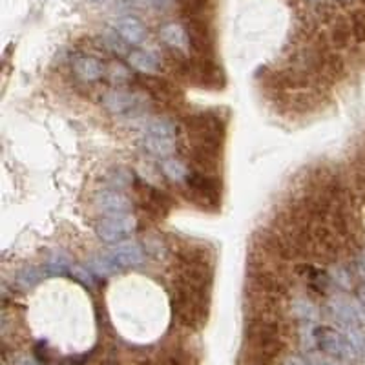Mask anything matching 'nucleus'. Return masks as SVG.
<instances>
[{
	"instance_id": "obj_34",
	"label": "nucleus",
	"mask_w": 365,
	"mask_h": 365,
	"mask_svg": "<svg viewBox=\"0 0 365 365\" xmlns=\"http://www.w3.org/2000/svg\"><path fill=\"white\" fill-rule=\"evenodd\" d=\"M341 2H349V0H341Z\"/></svg>"
},
{
	"instance_id": "obj_27",
	"label": "nucleus",
	"mask_w": 365,
	"mask_h": 365,
	"mask_svg": "<svg viewBox=\"0 0 365 365\" xmlns=\"http://www.w3.org/2000/svg\"><path fill=\"white\" fill-rule=\"evenodd\" d=\"M37 281H39V272H37V270L28 269V270H24L22 274H20V283H24L26 287L35 285Z\"/></svg>"
},
{
	"instance_id": "obj_11",
	"label": "nucleus",
	"mask_w": 365,
	"mask_h": 365,
	"mask_svg": "<svg viewBox=\"0 0 365 365\" xmlns=\"http://www.w3.org/2000/svg\"><path fill=\"white\" fill-rule=\"evenodd\" d=\"M103 105L108 112L116 114V116H125V114H135L141 110L143 100L137 94L132 91H123V90H114L108 91L103 97Z\"/></svg>"
},
{
	"instance_id": "obj_18",
	"label": "nucleus",
	"mask_w": 365,
	"mask_h": 365,
	"mask_svg": "<svg viewBox=\"0 0 365 365\" xmlns=\"http://www.w3.org/2000/svg\"><path fill=\"white\" fill-rule=\"evenodd\" d=\"M353 40V30L350 22L346 19H338L332 22L329 31V42L335 50H346Z\"/></svg>"
},
{
	"instance_id": "obj_25",
	"label": "nucleus",
	"mask_w": 365,
	"mask_h": 365,
	"mask_svg": "<svg viewBox=\"0 0 365 365\" xmlns=\"http://www.w3.org/2000/svg\"><path fill=\"white\" fill-rule=\"evenodd\" d=\"M103 40H105L106 48H110L112 51H116V53H126V42L116 30L105 31Z\"/></svg>"
},
{
	"instance_id": "obj_22",
	"label": "nucleus",
	"mask_w": 365,
	"mask_h": 365,
	"mask_svg": "<svg viewBox=\"0 0 365 365\" xmlns=\"http://www.w3.org/2000/svg\"><path fill=\"white\" fill-rule=\"evenodd\" d=\"M145 148L157 157H166L174 152V139H159V137H145Z\"/></svg>"
},
{
	"instance_id": "obj_31",
	"label": "nucleus",
	"mask_w": 365,
	"mask_h": 365,
	"mask_svg": "<svg viewBox=\"0 0 365 365\" xmlns=\"http://www.w3.org/2000/svg\"><path fill=\"white\" fill-rule=\"evenodd\" d=\"M358 269H360L362 276L365 278V252L360 256V260H358Z\"/></svg>"
},
{
	"instance_id": "obj_20",
	"label": "nucleus",
	"mask_w": 365,
	"mask_h": 365,
	"mask_svg": "<svg viewBox=\"0 0 365 365\" xmlns=\"http://www.w3.org/2000/svg\"><path fill=\"white\" fill-rule=\"evenodd\" d=\"M145 137H159V139H174L175 126L168 119L155 117L145 125Z\"/></svg>"
},
{
	"instance_id": "obj_14",
	"label": "nucleus",
	"mask_w": 365,
	"mask_h": 365,
	"mask_svg": "<svg viewBox=\"0 0 365 365\" xmlns=\"http://www.w3.org/2000/svg\"><path fill=\"white\" fill-rule=\"evenodd\" d=\"M252 281L267 296H276L278 298V296H283L287 292V283L283 281V278L272 272V270L258 269L252 274Z\"/></svg>"
},
{
	"instance_id": "obj_24",
	"label": "nucleus",
	"mask_w": 365,
	"mask_h": 365,
	"mask_svg": "<svg viewBox=\"0 0 365 365\" xmlns=\"http://www.w3.org/2000/svg\"><path fill=\"white\" fill-rule=\"evenodd\" d=\"M294 312L303 323H307V326H310V323L316 320V314H318V312H316V307L307 300H296Z\"/></svg>"
},
{
	"instance_id": "obj_6",
	"label": "nucleus",
	"mask_w": 365,
	"mask_h": 365,
	"mask_svg": "<svg viewBox=\"0 0 365 365\" xmlns=\"http://www.w3.org/2000/svg\"><path fill=\"white\" fill-rule=\"evenodd\" d=\"M314 341L326 355L338 358V360H347L356 356L355 349L350 346L347 335L340 330L330 329V327H318L314 329Z\"/></svg>"
},
{
	"instance_id": "obj_30",
	"label": "nucleus",
	"mask_w": 365,
	"mask_h": 365,
	"mask_svg": "<svg viewBox=\"0 0 365 365\" xmlns=\"http://www.w3.org/2000/svg\"><path fill=\"white\" fill-rule=\"evenodd\" d=\"M307 362H309V365H336L335 362L327 360V358H314V356H309Z\"/></svg>"
},
{
	"instance_id": "obj_2",
	"label": "nucleus",
	"mask_w": 365,
	"mask_h": 365,
	"mask_svg": "<svg viewBox=\"0 0 365 365\" xmlns=\"http://www.w3.org/2000/svg\"><path fill=\"white\" fill-rule=\"evenodd\" d=\"M145 250L137 241H121L112 247L105 256L96 260V270L99 274H108L119 269H134L143 265Z\"/></svg>"
},
{
	"instance_id": "obj_15",
	"label": "nucleus",
	"mask_w": 365,
	"mask_h": 365,
	"mask_svg": "<svg viewBox=\"0 0 365 365\" xmlns=\"http://www.w3.org/2000/svg\"><path fill=\"white\" fill-rule=\"evenodd\" d=\"M73 71L79 79L86 80V82H94V80H99L105 73V66L99 59L91 55H86V53H80L73 59Z\"/></svg>"
},
{
	"instance_id": "obj_19",
	"label": "nucleus",
	"mask_w": 365,
	"mask_h": 365,
	"mask_svg": "<svg viewBox=\"0 0 365 365\" xmlns=\"http://www.w3.org/2000/svg\"><path fill=\"white\" fill-rule=\"evenodd\" d=\"M179 10L185 20H208L211 0H181Z\"/></svg>"
},
{
	"instance_id": "obj_17",
	"label": "nucleus",
	"mask_w": 365,
	"mask_h": 365,
	"mask_svg": "<svg viewBox=\"0 0 365 365\" xmlns=\"http://www.w3.org/2000/svg\"><path fill=\"white\" fill-rule=\"evenodd\" d=\"M128 64L134 70L141 71L143 75H152L157 68H159V57L152 53V51L145 50H135L132 53H128Z\"/></svg>"
},
{
	"instance_id": "obj_5",
	"label": "nucleus",
	"mask_w": 365,
	"mask_h": 365,
	"mask_svg": "<svg viewBox=\"0 0 365 365\" xmlns=\"http://www.w3.org/2000/svg\"><path fill=\"white\" fill-rule=\"evenodd\" d=\"M139 84L152 97V100L161 106L177 108L183 100V94H181L179 88L170 80L163 79V77L143 75L139 77Z\"/></svg>"
},
{
	"instance_id": "obj_32",
	"label": "nucleus",
	"mask_w": 365,
	"mask_h": 365,
	"mask_svg": "<svg viewBox=\"0 0 365 365\" xmlns=\"http://www.w3.org/2000/svg\"><path fill=\"white\" fill-rule=\"evenodd\" d=\"M88 2H94V4H105L108 0H88Z\"/></svg>"
},
{
	"instance_id": "obj_29",
	"label": "nucleus",
	"mask_w": 365,
	"mask_h": 365,
	"mask_svg": "<svg viewBox=\"0 0 365 365\" xmlns=\"http://www.w3.org/2000/svg\"><path fill=\"white\" fill-rule=\"evenodd\" d=\"M145 2L155 10H168L174 4V0H145Z\"/></svg>"
},
{
	"instance_id": "obj_4",
	"label": "nucleus",
	"mask_w": 365,
	"mask_h": 365,
	"mask_svg": "<svg viewBox=\"0 0 365 365\" xmlns=\"http://www.w3.org/2000/svg\"><path fill=\"white\" fill-rule=\"evenodd\" d=\"M188 197L201 206H215L220 203L221 185L211 174H201V172H190L188 179Z\"/></svg>"
},
{
	"instance_id": "obj_13",
	"label": "nucleus",
	"mask_w": 365,
	"mask_h": 365,
	"mask_svg": "<svg viewBox=\"0 0 365 365\" xmlns=\"http://www.w3.org/2000/svg\"><path fill=\"white\" fill-rule=\"evenodd\" d=\"M114 30L123 37V40H125L126 44H132V46L141 44L146 37L145 24H143L137 17H132V15L117 19Z\"/></svg>"
},
{
	"instance_id": "obj_12",
	"label": "nucleus",
	"mask_w": 365,
	"mask_h": 365,
	"mask_svg": "<svg viewBox=\"0 0 365 365\" xmlns=\"http://www.w3.org/2000/svg\"><path fill=\"white\" fill-rule=\"evenodd\" d=\"M96 205L106 215H126L132 211L130 199L119 190H105L97 194Z\"/></svg>"
},
{
	"instance_id": "obj_10",
	"label": "nucleus",
	"mask_w": 365,
	"mask_h": 365,
	"mask_svg": "<svg viewBox=\"0 0 365 365\" xmlns=\"http://www.w3.org/2000/svg\"><path fill=\"white\" fill-rule=\"evenodd\" d=\"M137 194H139L141 205L150 215L163 217L170 212L172 199L166 192L155 188V186L146 185L143 181H137Z\"/></svg>"
},
{
	"instance_id": "obj_8",
	"label": "nucleus",
	"mask_w": 365,
	"mask_h": 365,
	"mask_svg": "<svg viewBox=\"0 0 365 365\" xmlns=\"http://www.w3.org/2000/svg\"><path fill=\"white\" fill-rule=\"evenodd\" d=\"M188 31L190 50L199 59H212L214 55V39H212L211 22L208 20H185Z\"/></svg>"
},
{
	"instance_id": "obj_33",
	"label": "nucleus",
	"mask_w": 365,
	"mask_h": 365,
	"mask_svg": "<svg viewBox=\"0 0 365 365\" xmlns=\"http://www.w3.org/2000/svg\"><path fill=\"white\" fill-rule=\"evenodd\" d=\"M362 4H364V6H365V0H362Z\"/></svg>"
},
{
	"instance_id": "obj_26",
	"label": "nucleus",
	"mask_w": 365,
	"mask_h": 365,
	"mask_svg": "<svg viewBox=\"0 0 365 365\" xmlns=\"http://www.w3.org/2000/svg\"><path fill=\"white\" fill-rule=\"evenodd\" d=\"M347 338H349L350 346L355 349L356 355H364L365 353V336L362 335V330L358 327H350L347 329Z\"/></svg>"
},
{
	"instance_id": "obj_23",
	"label": "nucleus",
	"mask_w": 365,
	"mask_h": 365,
	"mask_svg": "<svg viewBox=\"0 0 365 365\" xmlns=\"http://www.w3.org/2000/svg\"><path fill=\"white\" fill-rule=\"evenodd\" d=\"M350 30H353V40L358 44L365 42V10H355L349 19Z\"/></svg>"
},
{
	"instance_id": "obj_1",
	"label": "nucleus",
	"mask_w": 365,
	"mask_h": 365,
	"mask_svg": "<svg viewBox=\"0 0 365 365\" xmlns=\"http://www.w3.org/2000/svg\"><path fill=\"white\" fill-rule=\"evenodd\" d=\"M174 316L183 327L197 329L206 321L208 314V290L192 289L177 283L174 300H172Z\"/></svg>"
},
{
	"instance_id": "obj_7",
	"label": "nucleus",
	"mask_w": 365,
	"mask_h": 365,
	"mask_svg": "<svg viewBox=\"0 0 365 365\" xmlns=\"http://www.w3.org/2000/svg\"><path fill=\"white\" fill-rule=\"evenodd\" d=\"M137 229V221L130 214L126 215H106L96 225V232L106 243H121L132 235Z\"/></svg>"
},
{
	"instance_id": "obj_9",
	"label": "nucleus",
	"mask_w": 365,
	"mask_h": 365,
	"mask_svg": "<svg viewBox=\"0 0 365 365\" xmlns=\"http://www.w3.org/2000/svg\"><path fill=\"white\" fill-rule=\"evenodd\" d=\"M310 249L323 260H335L340 252V238L326 223L310 226Z\"/></svg>"
},
{
	"instance_id": "obj_21",
	"label": "nucleus",
	"mask_w": 365,
	"mask_h": 365,
	"mask_svg": "<svg viewBox=\"0 0 365 365\" xmlns=\"http://www.w3.org/2000/svg\"><path fill=\"white\" fill-rule=\"evenodd\" d=\"M161 168H163V174L170 181H174V183H183L190 175V170L186 168L185 163L179 159H174V157H166Z\"/></svg>"
},
{
	"instance_id": "obj_3",
	"label": "nucleus",
	"mask_w": 365,
	"mask_h": 365,
	"mask_svg": "<svg viewBox=\"0 0 365 365\" xmlns=\"http://www.w3.org/2000/svg\"><path fill=\"white\" fill-rule=\"evenodd\" d=\"M188 134L195 143L206 145H220L225 135V123L214 114H195L185 121Z\"/></svg>"
},
{
	"instance_id": "obj_16",
	"label": "nucleus",
	"mask_w": 365,
	"mask_h": 365,
	"mask_svg": "<svg viewBox=\"0 0 365 365\" xmlns=\"http://www.w3.org/2000/svg\"><path fill=\"white\" fill-rule=\"evenodd\" d=\"M159 37L163 39L165 44H168L172 50L175 51H186L190 48L188 42V31L183 24H175V22H168L159 30Z\"/></svg>"
},
{
	"instance_id": "obj_28",
	"label": "nucleus",
	"mask_w": 365,
	"mask_h": 365,
	"mask_svg": "<svg viewBox=\"0 0 365 365\" xmlns=\"http://www.w3.org/2000/svg\"><path fill=\"white\" fill-rule=\"evenodd\" d=\"M332 278H335L336 281H338V283H340V285H344V287H349V274H347L346 270L344 269H336V270H332Z\"/></svg>"
}]
</instances>
